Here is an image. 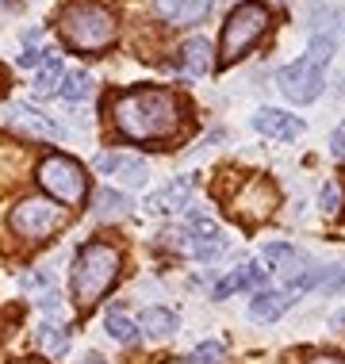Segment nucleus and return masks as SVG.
<instances>
[{
  "instance_id": "nucleus-2",
  "label": "nucleus",
  "mask_w": 345,
  "mask_h": 364,
  "mask_svg": "<svg viewBox=\"0 0 345 364\" xmlns=\"http://www.w3.org/2000/svg\"><path fill=\"white\" fill-rule=\"evenodd\" d=\"M120 250L107 242H88L73 257V303L77 311H92L120 280Z\"/></svg>"
},
{
  "instance_id": "nucleus-6",
  "label": "nucleus",
  "mask_w": 345,
  "mask_h": 364,
  "mask_svg": "<svg viewBox=\"0 0 345 364\" xmlns=\"http://www.w3.org/2000/svg\"><path fill=\"white\" fill-rule=\"evenodd\" d=\"M8 226L27 242H43V238H51L54 230L65 226V208H58L51 196H27V200H19L12 208Z\"/></svg>"
},
{
  "instance_id": "nucleus-18",
  "label": "nucleus",
  "mask_w": 345,
  "mask_h": 364,
  "mask_svg": "<svg viewBox=\"0 0 345 364\" xmlns=\"http://www.w3.org/2000/svg\"><path fill=\"white\" fill-rule=\"evenodd\" d=\"M138 330H146L154 341H165L176 333V314L165 311V307H146L142 318H138Z\"/></svg>"
},
{
  "instance_id": "nucleus-4",
  "label": "nucleus",
  "mask_w": 345,
  "mask_h": 364,
  "mask_svg": "<svg viewBox=\"0 0 345 364\" xmlns=\"http://www.w3.org/2000/svg\"><path fill=\"white\" fill-rule=\"evenodd\" d=\"M272 12L261 4V0H242L223 23V43H219V62L230 65L238 58L250 54V46H258V38L269 31Z\"/></svg>"
},
{
  "instance_id": "nucleus-14",
  "label": "nucleus",
  "mask_w": 345,
  "mask_h": 364,
  "mask_svg": "<svg viewBox=\"0 0 345 364\" xmlns=\"http://www.w3.org/2000/svg\"><path fill=\"white\" fill-rule=\"evenodd\" d=\"M292 303H295V295L288 288H261V291H253V299H250V318L253 322H276Z\"/></svg>"
},
{
  "instance_id": "nucleus-23",
  "label": "nucleus",
  "mask_w": 345,
  "mask_h": 364,
  "mask_svg": "<svg viewBox=\"0 0 345 364\" xmlns=\"http://www.w3.org/2000/svg\"><path fill=\"white\" fill-rule=\"evenodd\" d=\"M223 360H226V349L219 341H203V346H196L189 357H184V364H223Z\"/></svg>"
},
{
  "instance_id": "nucleus-12",
  "label": "nucleus",
  "mask_w": 345,
  "mask_h": 364,
  "mask_svg": "<svg viewBox=\"0 0 345 364\" xmlns=\"http://www.w3.org/2000/svg\"><path fill=\"white\" fill-rule=\"evenodd\" d=\"M154 12L173 27H189L211 12V0H154Z\"/></svg>"
},
{
  "instance_id": "nucleus-3",
  "label": "nucleus",
  "mask_w": 345,
  "mask_h": 364,
  "mask_svg": "<svg viewBox=\"0 0 345 364\" xmlns=\"http://www.w3.org/2000/svg\"><path fill=\"white\" fill-rule=\"evenodd\" d=\"M58 27H62V38L73 50H107L115 43V16L112 8L92 4V0H81V4H69L62 16H58Z\"/></svg>"
},
{
  "instance_id": "nucleus-25",
  "label": "nucleus",
  "mask_w": 345,
  "mask_h": 364,
  "mask_svg": "<svg viewBox=\"0 0 345 364\" xmlns=\"http://www.w3.org/2000/svg\"><path fill=\"white\" fill-rule=\"evenodd\" d=\"M319 288H322V291H330V295L345 291V264H334V269L319 272Z\"/></svg>"
},
{
  "instance_id": "nucleus-17",
  "label": "nucleus",
  "mask_w": 345,
  "mask_h": 364,
  "mask_svg": "<svg viewBox=\"0 0 345 364\" xmlns=\"http://www.w3.org/2000/svg\"><path fill=\"white\" fill-rule=\"evenodd\" d=\"M211 43L207 38H189V43L181 46V70L189 77H203L211 73Z\"/></svg>"
},
{
  "instance_id": "nucleus-22",
  "label": "nucleus",
  "mask_w": 345,
  "mask_h": 364,
  "mask_svg": "<svg viewBox=\"0 0 345 364\" xmlns=\"http://www.w3.org/2000/svg\"><path fill=\"white\" fill-rule=\"evenodd\" d=\"M58 96H62L65 104H81V100H88V96H92V77L88 73H69L65 81H62V88H58Z\"/></svg>"
},
{
  "instance_id": "nucleus-26",
  "label": "nucleus",
  "mask_w": 345,
  "mask_h": 364,
  "mask_svg": "<svg viewBox=\"0 0 345 364\" xmlns=\"http://www.w3.org/2000/svg\"><path fill=\"white\" fill-rule=\"evenodd\" d=\"M330 154H334V157H341V161H345V123H341L338 131L330 134Z\"/></svg>"
},
{
  "instance_id": "nucleus-5",
  "label": "nucleus",
  "mask_w": 345,
  "mask_h": 364,
  "mask_svg": "<svg viewBox=\"0 0 345 364\" xmlns=\"http://www.w3.org/2000/svg\"><path fill=\"white\" fill-rule=\"evenodd\" d=\"M38 184L46 188L54 203H65V208H81L88 196V176L85 169L65 154H51L38 161Z\"/></svg>"
},
{
  "instance_id": "nucleus-27",
  "label": "nucleus",
  "mask_w": 345,
  "mask_h": 364,
  "mask_svg": "<svg viewBox=\"0 0 345 364\" xmlns=\"http://www.w3.org/2000/svg\"><path fill=\"white\" fill-rule=\"evenodd\" d=\"M51 54H54V50H27V54H19V65H23V70H31V65L46 62Z\"/></svg>"
},
{
  "instance_id": "nucleus-16",
  "label": "nucleus",
  "mask_w": 345,
  "mask_h": 364,
  "mask_svg": "<svg viewBox=\"0 0 345 364\" xmlns=\"http://www.w3.org/2000/svg\"><path fill=\"white\" fill-rule=\"evenodd\" d=\"M92 208H96V219H104V223H123L127 215H131L134 203L127 200L120 188H100V192H96V200H92Z\"/></svg>"
},
{
  "instance_id": "nucleus-15",
  "label": "nucleus",
  "mask_w": 345,
  "mask_h": 364,
  "mask_svg": "<svg viewBox=\"0 0 345 364\" xmlns=\"http://www.w3.org/2000/svg\"><path fill=\"white\" fill-rule=\"evenodd\" d=\"M12 123L19 127V131L35 134V139H62V127H58L51 115L35 112L31 104H16V107H12Z\"/></svg>"
},
{
  "instance_id": "nucleus-10",
  "label": "nucleus",
  "mask_w": 345,
  "mask_h": 364,
  "mask_svg": "<svg viewBox=\"0 0 345 364\" xmlns=\"http://www.w3.org/2000/svg\"><path fill=\"white\" fill-rule=\"evenodd\" d=\"M253 131L265 134V139H276V142H292L303 134V119L280 112V107H261V112L253 115Z\"/></svg>"
},
{
  "instance_id": "nucleus-8",
  "label": "nucleus",
  "mask_w": 345,
  "mask_h": 364,
  "mask_svg": "<svg viewBox=\"0 0 345 364\" xmlns=\"http://www.w3.org/2000/svg\"><path fill=\"white\" fill-rule=\"evenodd\" d=\"M276 200H280V196H276V184L265 181V176H253V181H245V188L230 200V211H238L245 223H261L272 215Z\"/></svg>"
},
{
  "instance_id": "nucleus-7",
  "label": "nucleus",
  "mask_w": 345,
  "mask_h": 364,
  "mask_svg": "<svg viewBox=\"0 0 345 364\" xmlns=\"http://www.w3.org/2000/svg\"><path fill=\"white\" fill-rule=\"evenodd\" d=\"M322 70H327V65H322L319 58L303 54V58H295V62H288L280 73H276V88H280L284 100H292V104H314L319 92H322V85H327Z\"/></svg>"
},
{
  "instance_id": "nucleus-13",
  "label": "nucleus",
  "mask_w": 345,
  "mask_h": 364,
  "mask_svg": "<svg viewBox=\"0 0 345 364\" xmlns=\"http://www.w3.org/2000/svg\"><path fill=\"white\" fill-rule=\"evenodd\" d=\"M196 188V181L192 176H176L173 184H165L161 192H154L150 200H146V211L150 215H173V211H181V208H189V196Z\"/></svg>"
},
{
  "instance_id": "nucleus-28",
  "label": "nucleus",
  "mask_w": 345,
  "mask_h": 364,
  "mask_svg": "<svg viewBox=\"0 0 345 364\" xmlns=\"http://www.w3.org/2000/svg\"><path fill=\"white\" fill-rule=\"evenodd\" d=\"M311 364H345V360H341V357H334V353H314Z\"/></svg>"
},
{
  "instance_id": "nucleus-21",
  "label": "nucleus",
  "mask_w": 345,
  "mask_h": 364,
  "mask_svg": "<svg viewBox=\"0 0 345 364\" xmlns=\"http://www.w3.org/2000/svg\"><path fill=\"white\" fill-rule=\"evenodd\" d=\"M104 326H107V333H112L120 346H134V341H138V322L127 318L123 311H107L104 314Z\"/></svg>"
},
{
  "instance_id": "nucleus-1",
  "label": "nucleus",
  "mask_w": 345,
  "mask_h": 364,
  "mask_svg": "<svg viewBox=\"0 0 345 364\" xmlns=\"http://www.w3.org/2000/svg\"><path fill=\"white\" fill-rule=\"evenodd\" d=\"M107 107H112L115 131L131 142H165L184 123V104L169 88H123Z\"/></svg>"
},
{
  "instance_id": "nucleus-24",
  "label": "nucleus",
  "mask_w": 345,
  "mask_h": 364,
  "mask_svg": "<svg viewBox=\"0 0 345 364\" xmlns=\"http://www.w3.org/2000/svg\"><path fill=\"white\" fill-rule=\"evenodd\" d=\"M319 203H322V215H338V211H341V184H338V181H327V184H322Z\"/></svg>"
},
{
  "instance_id": "nucleus-11",
  "label": "nucleus",
  "mask_w": 345,
  "mask_h": 364,
  "mask_svg": "<svg viewBox=\"0 0 345 364\" xmlns=\"http://www.w3.org/2000/svg\"><path fill=\"white\" fill-rule=\"evenodd\" d=\"M269 284V269H265L261 261H250V264H242V269H230L226 277L215 284V299H226V295H234V291H245V288H265Z\"/></svg>"
},
{
  "instance_id": "nucleus-19",
  "label": "nucleus",
  "mask_w": 345,
  "mask_h": 364,
  "mask_svg": "<svg viewBox=\"0 0 345 364\" xmlns=\"http://www.w3.org/2000/svg\"><path fill=\"white\" fill-rule=\"evenodd\" d=\"M35 346H38V353H46V357H65L69 330L58 326V322H46V326H38V333H35Z\"/></svg>"
},
{
  "instance_id": "nucleus-9",
  "label": "nucleus",
  "mask_w": 345,
  "mask_h": 364,
  "mask_svg": "<svg viewBox=\"0 0 345 364\" xmlns=\"http://www.w3.org/2000/svg\"><path fill=\"white\" fill-rule=\"evenodd\" d=\"M96 173L120 176L131 188H142V184L150 181V165H146L142 157H131V154H100L96 157Z\"/></svg>"
},
{
  "instance_id": "nucleus-29",
  "label": "nucleus",
  "mask_w": 345,
  "mask_h": 364,
  "mask_svg": "<svg viewBox=\"0 0 345 364\" xmlns=\"http://www.w3.org/2000/svg\"><path fill=\"white\" fill-rule=\"evenodd\" d=\"M81 364H104V360H100V357H96V353H88V357H85Z\"/></svg>"
},
{
  "instance_id": "nucleus-20",
  "label": "nucleus",
  "mask_w": 345,
  "mask_h": 364,
  "mask_svg": "<svg viewBox=\"0 0 345 364\" xmlns=\"http://www.w3.org/2000/svg\"><path fill=\"white\" fill-rule=\"evenodd\" d=\"M62 81H65V70H62V58H46L43 62V70H38V77H35V92L38 96H54L58 88H62Z\"/></svg>"
}]
</instances>
